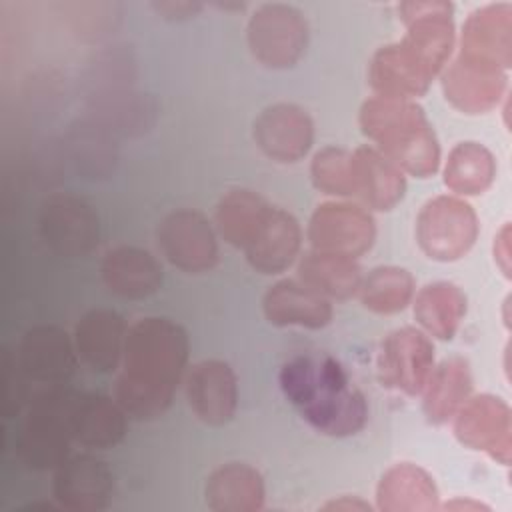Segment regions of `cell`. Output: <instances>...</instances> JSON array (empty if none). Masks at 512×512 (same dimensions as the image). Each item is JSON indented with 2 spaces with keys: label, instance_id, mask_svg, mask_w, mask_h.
I'll return each instance as SVG.
<instances>
[{
  "label": "cell",
  "instance_id": "ffe728a7",
  "mask_svg": "<svg viewBox=\"0 0 512 512\" xmlns=\"http://www.w3.org/2000/svg\"><path fill=\"white\" fill-rule=\"evenodd\" d=\"M100 272L110 292L130 300L152 296L164 280L160 262L148 250L136 246H118L108 250Z\"/></svg>",
  "mask_w": 512,
  "mask_h": 512
},
{
  "label": "cell",
  "instance_id": "52a82bcc",
  "mask_svg": "<svg viewBox=\"0 0 512 512\" xmlns=\"http://www.w3.org/2000/svg\"><path fill=\"white\" fill-rule=\"evenodd\" d=\"M478 236V218L474 210L452 196L430 200L418 216L420 248L434 260H458Z\"/></svg>",
  "mask_w": 512,
  "mask_h": 512
},
{
  "label": "cell",
  "instance_id": "30bf717a",
  "mask_svg": "<svg viewBox=\"0 0 512 512\" xmlns=\"http://www.w3.org/2000/svg\"><path fill=\"white\" fill-rule=\"evenodd\" d=\"M434 364V348L430 340L414 330L400 328L388 334L378 354V378L382 386L394 388L408 396L424 390Z\"/></svg>",
  "mask_w": 512,
  "mask_h": 512
},
{
  "label": "cell",
  "instance_id": "7a4b0ae2",
  "mask_svg": "<svg viewBox=\"0 0 512 512\" xmlns=\"http://www.w3.org/2000/svg\"><path fill=\"white\" fill-rule=\"evenodd\" d=\"M402 18L408 24L398 44L376 52L370 82L378 96L408 100L426 92L440 72L454 42L452 6L448 2H404Z\"/></svg>",
  "mask_w": 512,
  "mask_h": 512
},
{
  "label": "cell",
  "instance_id": "d4e9b609",
  "mask_svg": "<svg viewBox=\"0 0 512 512\" xmlns=\"http://www.w3.org/2000/svg\"><path fill=\"white\" fill-rule=\"evenodd\" d=\"M262 500V476L246 464H226L208 478L206 502L212 510L248 512L258 510Z\"/></svg>",
  "mask_w": 512,
  "mask_h": 512
},
{
  "label": "cell",
  "instance_id": "8992f818",
  "mask_svg": "<svg viewBox=\"0 0 512 512\" xmlns=\"http://www.w3.org/2000/svg\"><path fill=\"white\" fill-rule=\"evenodd\" d=\"M306 40V20L288 4H264L248 22V46L268 68L294 66L306 50Z\"/></svg>",
  "mask_w": 512,
  "mask_h": 512
},
{
  "label": "cell",
  "instance_id": "7402d4cb",
  "mask_svg": "<svg viewBox=\"0 0 512 512\" xmlns=\"http://www.w3.org/2000/svg\"><path fill=\"white\" fill-rule=\"evenodd\" d=\"M506 86L504 70L456 58L444 74V94L460 110L478 114L500 100Z\"/></svg>",
  "mask_w": 512,
  "mask_h": 512
},
{
  "label": "cell",
  "instance_id": "4dcf8cb0",
  "mask_svg": "<svg viewBox=\"0 0 512 512\" xmlns=\"http://www.w3.org/2000/svg\"><path fill=\"white\" fill-rule=\"evenodd\" d=\"M268 204L250 190H232L222 196L216 208V224L226 242L246 248L258 224L268 212Z\"/></svg>",
  "mask_w": 512,
  "mask_h": 512
},
{
  "label": "cell",
  "instance_id": "ac0fdd59",
  "mask_svg": "<svg viewBox=\"0 0 512 512\" xmlns=\"http://www.w3.org/2000/svg\"><path fill=\"white\" fill-rule=\"evenodd\" d=\"M300 240L302 232L296 218L286 210L270 206L244 252L258 272L278 274L294 262Z\"/></svg>",
  "mask_w": 512,
  "mask_h": 512
},
{
  "label": "cell",
  "instance_id": "d6a6232c",
  "mask_svg": "<svg viewBox=\"0 0 512 512\" xmlns=\"http://www.w3.org/2000/svg\"><path fill=\"white\" fill-rule=\"evenodd\" d=\"M312 182L326 194H354L352 154L340 148H324L312 160Z\"/></svg>",
  "mask_w": 512,
  "mask_h": 512
},
{
  "label": "cell",
  "instance_id": "8fae6325",
  "mask_svg": "<svg viewBox=\"0 0 512 512\" xmlns=\"http://www.w3.org/2000/svg\"><path fill=\"white\" fill-rule=\"evenodd\" d=\"M374 220L360 206L322 204L312 214L308 238L318 252L356 258L374 242Z\"/></svg>",
  "mask_w": 512,
  "mask_h": 512
},
{
  "label": "cell",
  "instance_id": "44dd1931",
  "mask_svg": "<svg viewBox=\"0 0 512 512\" xmlns=\"http://www.w3.org/2000/svg\"><path fill=\"white\" fill-rule=\"evenodd\" d=\"M264 316L274 326L322 328L332 320V304L304 282L280 280L264 294Z\"/></svg>",
  "mask_w": 512,
  "mask_h": 512
},
{
  "label": "cell",
  "instance_id": "cb8c5ba5",
  "mask_svg": "<svg viewBox=\"0 0 512 512\" xmlns=\"http://www.w3.org/2000/svg\"><path fill=\"white\" fill-rule=\"evenodd\" d=\"M354 194L376 210H390L404 196V176L380 152L362 146L352 154Z\"/></svg>",
  "mask_w": 512,
  "mask_h": 512
},
{
  "label": "cell",
  "instance_id": "4316f807",
  "mask_svg": "<svg viewBox=\"0 0 512 512\" xmlns=\"http://www.w3.org/2000/svg\"><path fill=\"white\" fill-rule=\"evenodd\" d=\"M424 388L426 416L436 424L446 422L450 416H454V412H458L470 394L472 378L468 364L462 358L444 360L436 370L430 372Z\"/></svg>",
  "mask_w": 512,
  "mask_h": 512
},
{
  "label": "cell",
  "instance_id": "d590c367",
  "mask_svg": "<svg viewBox=\"0 0 512 512\" xmlns=\"http://www.w3.org/2000/svg\"><path fill=\"white\" fill-rule=\"evenodd\" d=\"M508 238H510V228L504 226L502 234L498 236V244H502V250L498 252V258H502V270L508 274Z\"/></svg>",
  "mask_w": 512,
  "mask_h": 512
},
{
  "label": "cell",
  "instance_id": "2e32d148",
  "mask_svg": "<svg viewBox=\"0 0 512 512\" xmlns=\"http://www.w3.org/2000/svg\"><path fill=\"white\" fill-rule=\"evenodd\" d=\"M186 398L192 412L210 426L226 424L238 406L234 370L222 360H202L186 376Z\"/></svg>",
  "mask_w": 512,
  "mask_h": 512
},
{
  "label": "cell",
  "instance_id": "603a6c76",
  "mask_svg": "<svg viewBox=\"0 0 512 512\" xmlns=\"http://www.w3.org/2000/svg\"><path fill=\"white\" fill-rule=\"evenodd\" d=\"M126 418L128 414L116 400L78 392L72 416L74 440L86 448H112L126 434Z\"/></svg>",
  "mask_w": 512,
  "mask_h": 512
},
{
  "label": "cell",
  "instance_id": "836d02e7",
  "mask_svg": "<svg viewBox=\"0 0 512 512\" xmlns=\"http://www.w3.org/2000/svg\"><path fill=\"white\" fill-rule=\"evenodd\" d=\"M26 380H30L16 358L10 352H4L2 360V412L6 418H12L20 412L22 404L28 398Z\"/></svg>",
  "mask_w": 512,
  "mask_h": 512
},
{
  "label": "cell",
  "instance_id": "ba28073f",
  "mask_svg": "<svg viewBox=\"0 0 512 512\" xmlns=\"http://www.w3.org/2000/svg\"><path fill=\"white\" fill-rule=\"evenodd\" d=\"M44 244L64 258H78L98 244L100 224L94 208L74 194H54L40 210L38 220Z\"/></svg>",
  "mask_w": 512,
  "mask_h": 512
},
{
  "label": "cell",
  "instance_id": "e0dca14e",
  "mask_svg": "<svg viewBox=\"0 0 512 512\" xmlns=\"http://www.w3.org/2000/svg\"><path fill=\"white\" fill-rule=\"evenodd\" d=\"M254 138L260 150L276 162L300 160L314 138L310 116L294 104L268 106L254 122Z\"/></svg>",
  "mask_w": 512,
  "mask_h": 512
},
{
  "label": "cell",
  "instance_id": "5b68a950",
  "mask_svg": "<svg viewBox=\"0 0 512 512\" xmlns=\"http://www.w3.org/2000/svg\"><path fill=\"white\" fill-rule=\"evenodd\" d=\"M76 398L78 390L50 386L30 402L18 440V452L30 468L48 470L66 460L74 440L72 416Z\"/></svg>",
  "mask_w": 512,
  "mask_h": 512
},
{
  "label": "cell",
  "instance_id": "d6986e66",
  "mask_svg": "<svg viewBox=\"0 0 512 512\" xmlns=\"http://www.w3.org/2000/svg\"><path fill=\"white\" fill-rule=\"evenodd\" d=\"M126 342L124 318L108 308L86 312L74 330L78 356L94 372H114L122 362Z\"/></svg>",
  "mask_w": 512,
  "mask_h": 512
},
{
  "label": "cell",
  "instance_id": "8d00e7d4",
  "mask_svg": "<svg viewBox=\"0 0 512 512\" xmlns=\"http://www.w3.org/2000/svg\"><path fill=\"white\" fill-rule=\"evenodd\" d=\"M326 510H340V508H346V510H354V508H358V510H370V506L368 504H364V502H350V500H340V502H330V504H326L324 506Z\"/></svg>",
  "mask_w": 512,
  "mask_h": 512
},
{
  "label": "cell",
  "instance_id": "9a60e30c",
  "mask_svg": "<svg viewBox=\"0 0 512 512\" xmlns=\"http://www.w3.org/2000/svg\"><path fill=\"white\" fill-rule=\"evenodd\" d=\"M512 8L510 4H490L464 24L460 60L506 70L512 60Z\"/></svg>",
  "mask_w": 512,
  "mask_h": 512
},
{
  "label": "cell",
  "instance_id": "1f68e13d",
  "mask_svg": "<svg viewBox=\"0 0 512 512\" xmlns=\"http://www.w3.org/2000/svg\"><path fill=\"white\" fill-rule=\"evenodd\" d=\"M360 298L366 308L378 314H392L402 310L414 292V280L408 270L396 266L374 268L360 282Z\"/></svg>",
  "mask_w": 512,
  "mask_h": 512
},
{
  "label": "cell",
  "instance_id": "7c38bea8",
  "mask_svg": "<svg viewBox=\"0 0 512 512\" xmlns=\"http://www.w3.org/2000/svg\"><path fill=\"white\" fill-rule=\"evenodd\" d=\"M76 354L74 342L62 328L40 324L22 336L16 360L30 380L62 386L76 372Z\"/></svg>",
  "mask_w": 512,
  "mask_h": 512
},
{
  "label": "cell",
  "instance_id": "e575fe53",
  "mask_svg": "<svg viewBox=\"0 0 512 512\" xmlns=\"http://www.w3.org/2000/svg\"><path fill=\"white\" fill-rule=\"evenodd\" d=\"M154 8L158 12H162L166 18H188L190 14L198 12L202 6L196 4V2H160V4H154Z\"/></svg>",
  "mask_w": 512,
  "mask_h": 512
},
{
  "label": "cell",
  "instance_id": "f1b7e54d",
  "mask_svg": "<svg viewBox=\"0 0 512 512\" xmlns=\"http://www.w3.org/2000/svg\"><path fill=\"white\" fill-rule=\"evenodd\" d=\"M378 504L382 510H432L436 506V488L424 470L400 464L382 476Z\"/></svg>",
  "mask_w": 512,
  "mask_h": 512
},
{
  "label": "cell",
  "instance_id": "9c48e42d",
  "mask_svg": "<svg viewBox=\"0 0 512 512\" xmlns=\"http://www.w3.org/2000/svg\"><path fill=\"white\" fill-rule=\"evenodd\" d=\"M156 236L166 260L184 272H206L218 260L214 230L196 210L170 212L160 222Z\"/></svg>",
  "mask_w": 512,
  "mask_h": 512
},
{
  "label": "cell",
  "instance_id": "484cf974",
  "mask_svg": "<svg viewBox=\"0 0 512 512\" xmlns=\"http://www.w3.org/2000/svg\"><path fill=\"white\" fill-rule=\"evenodd\" d=\"M300 280L326 298H350L358 292L362 274L354 258L326 254V252H310L300 260L298 266Z\"/></svg>",
  "mask_w": 512,
  "mask_h": 512
},
{
  "label": "cell",
  "instance_id": "5bb4252c",
  "mask_svg": "<svg viewBox=\"0 0 512 512\" xmlns=\"http://www.w3.org/2000/svg\"><path fill=\"white\" fill-rule=\"evenodd\" d=\"M454 432L474 450H484L502 464L510 462L512 422L510 408L496 396L482 394L458 408Z\"/></svg>",
  "mask_w": 512,
  "mask_h": 512
},
{
  "label": "cell",
  "instance_id": "3957f363",
  "mask_svg": "<svg viewBox=\"0 0 512 512\" xmlns=\"http://www.w3.org/2000/svg\"><path fill=\"white\" fill-rule=\"evenodd\" d=\"M280 388L300 416L326 436L364 428L368 404L340 362L330 356H296L280 370Z\"/></svg>",
  "mask_w": 512,
  "mask_h": 512
},
{
  "label": "cell",
  "instance_id": "83f0119b",
  "mask_svg": "<svg viewBox=\"0 0 512 512\" xmlns=\"http://www.w3.org/2000/svg\"><path fill=\"white\" fill-rule=\"evenodd\" d=\"M466 312V296L448 282L424 286L414 304L416 320L436 338L450 340Z\"/></svg>",
  "mask_w": 512,
  "mask_h": 512
},
{
  "label": "cell",
  "instance_id": "f546056e",
  "mask_svg": "<svg viewBox=\"0 0 512 512\" xmlns=\"http://www.w3.org/2000/svg\"><path fill=\"white\" fill-rule=\"evenodd\" d=\"M496 174V162L490 150L478 142H460L452 148L444 182L456 194H480L484 192Z\"/></svg>",
  "mask_w": 512,
  "mask_h": 512
},
{
  "label": "cell",
  "instance_id": "4fadbf2b",
  "mask_svg": "<svg viewBox=\"0 0 512 512\" xmlns=\"http://www.w3.org/2000/svg\"><path fill=\"white\" fill-rule=\"evenodd\" d=\"M114 490L108 464L92 454H78L56 466L52 492L58 504L72 512H98L106 508Z\"/></svg>",
  "mask_w": 512,
  "mask_h": 512
},
{
  "label": "cell",
  "instance_id": "6da1fadb",
  "mask_svg": "<svg viewBox=\"0 0 512 512\" xmlns=\"http://www.w3.org/2000/svg\"><path fill=\"white\" fill-rule=\"evenodd\" d=\"M188 334L170 318H142L128 332L116 402L136 420L162 416L184 376Z\"/></svg>",
  "mask_w": 512,
  "mask_h": 512
},
{
  "label": "cell",
  "instance_id": "277c9868",
  "mask_svg": "<svg viewBox=\"0 0 512 512\" xmlns=\"http://www.w3.org/2000/svg\"><path fill=\"white\" fill-rule=\"evenodd\" d=\"M360 126L394 166L418 178L438 168L440 148L434 132L422 108L410 100L370 98L360 110Z\"/></svg>",
  "mask_w": 512,
  "mask_h": 512
}]
</instances>
